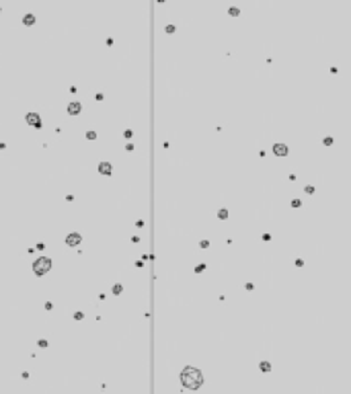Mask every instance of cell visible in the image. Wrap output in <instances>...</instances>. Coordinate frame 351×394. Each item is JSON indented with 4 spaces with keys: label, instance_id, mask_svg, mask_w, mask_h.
I'll list each match as a JSON object with an SVG mask.
<instances>
[{
    "label": "cell",
    "instance_id": "cell-1",
    "mask_svg": "<svg viewBox=\"0 0 351 394\" xmlns=\"http://www.w3.org/2000/svg\"><path fill=\"white\" fill-rule=\"evenodd\" d=\"M181 378H183V384H185L187 388H199L201 386V374H199V369H195V367H185L183 369V374H181Z\"/></svg>",
    "mask_w": 351,
    "mask_h": 394
},
{
    "label": "cell",
    "instance_id": "cell-9",
    "mask_svg": "<svg viewBox=\"0 0 351 394\" xmlns=\"http://www.w3.org/2000/svg\"><path fill=\"white\" fill-rule=\"evenodd\" d=\"M86 138H89V140H95L96 134H95V131H89V134H86Z\"/></svg>",
    "mask_w": 351,
    "mask_h": 394
},
{
    "label": "cell",
    "instance_id": "cell-4",
    "mask_svg": "<svg viewBox=\"0 0 351 394\" xmlns=\"http://www.w3.org/2000/svg\"><path fill=\"white\" fill-rule=\"evenodd\" d=\"M27 123L29 125H35V127H41V119L35 115V113H29L27 115Z\"/></svg>",
    "mask_w": 351,
    "mask_h": 394
},
{
    "label": "cell",
    "instance_id": "cell-8",
    "mask_svg": "<svg viewBox=\"0 0 351 394\" xmlns=\"http://www.w3.org/2000/svg\"><path fill=\"white\" fill-rule=\"evenodd\" d=\"M23 23H25V25H33L35 17H33V14H27V17H23Z\"/></svg>",
    "mask_w": 351,
    "mask_h": 394
},
{
    "label": "cell",
    "instance_id": "cell-3",
    "mask_svg": "<svg viewBox=\"0 0 351 394\" xmlns=\"http://www.w3.org/2000/svg\"><path fill=\"white\" fill-rule=\"evenodd\" d=\"M80 240H82L80 234H68V236H66V244H68V246H78V244H80Z\"/></svg>",
    "mask_w": 351,
    "mask_h": 394
},
{
    "label": "cell",
    "instance_id": "cell-7",
    "mask_svg": "<svg viewBox=\"0 0 351 394\" xmlns=\"http://www.w3.org/2000/svg\"><path fill=\"white\" fill-rule=\"evenodd\" d=\"M99 170H101V172H103V175H111V164L109 162H101V166H99Z\"/></svg>",
    "mask_w": 351,
    "mask_h": 394
},
{
    "label": "cell",
    "instance_id": "cell-6",
    "mask_svg": "<svg viewBox=\"0 0 351 394\" xmlns=\"http://www.w3.org/2000/svg\"><path fill=\"white\" fill-rule=\"evenodd\" d=\"M68 113H70V115H78V113H80V103H70V105H68Z\"/></svg>",
    "mask_w": 351,
    "mask_h": 394
},
{
    "label": "cell",
    "instance_id": "cell-5",
    "mask_svg": "<svg viewBox=\"0 0 351 394\" xmlns=\"http://www.w3.org/2000/svg\"><path fill=\"white\" fill-rule=\"evenodd\" d=\"M273 152H275L277 156H285V154H288V146H283V144H275V146H273Z\"/></svg>",
    "mask_w": 351,
    "mask_h": 394
},
{
    "label": "cell",
    "instance_id": "cell-2",
    "mask_svg": "<svg viewBox=\"0 0 351 394\" xmlns=\"http://www.w3.org/2000/svg\"><path fill=\"white\" fill-rule=\"evenodd\" d=\"M49 269H51V261H49L47 257H39L33 263V271L37 273V275H45Z\"/></svg>",
    "mask_w": 351,
    "mask_h": 394
}]
</instances>
